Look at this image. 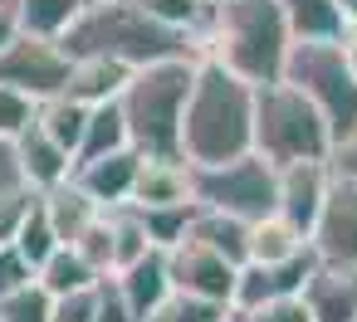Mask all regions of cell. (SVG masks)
I'll return each instance as SVG.
<instances>
[{"label":"cell","mask_w":357,"mask_h":322,"mask_svg":"<svg viewBox=\"0 0 357 322\" xmlns=\"http://www.w3.org/2000/svg\"><path fill=\"white\" fill-rule=\"evenodd\" d=\"M93 317H98V288L54 298V322H93Z\"/></svg>","instance_id":"cell-35"},{"label":"cell","mask_w":357,"mask_h":322,"mask_svg":"<svg viewBox=\"0 0 357 322\" xmlns=\"http://www.w3.org/2000/svg\"><path fill=\"white\" fill-rule=\"evenodd\" d=\"M35 122H40V132H45L54 147H64V152L74 156V166H79V147H84V132H89V108H79V103H69V98H54V103H45V108L35 113Z\"/></svg>","instance_id":"cell-25"},{"label":"cell","mask_w":357,"mask_h":322,"mask_svg":"<svg viewBox=\"0 0 357 322\" xmlns=\"http://www.w3.org/2000/svg\"><path fill=\"white\" fill-rule=\"evenodd\" d=\"M333 6H337L342 20H357V0H333Z\"/></svg>","instance_id":"cell-42"},{"label":"cell","mask_w":357,"mask_h":322,"mask_svg":"<svg viewBox=\"0 0 357 322\" xmlns=\"http://www.w3.org/2000/svg\"><path fill=\"white\" fill-rule=\"evenodd\" d=\"M308 244H313L318 264L357 268V181L333 176V191H328L323 220H318V230H313Z\"/></svg>","instance_id":"cell-12"},{"label":"cell","mask_w":357,"mask_h":322,"mask_svg":"<svg viewBox=\"0 0 357 322\" xmlns=\"http://www.w3.org/2000/svg\"><path fill=\"white\" fill-rule=\"evenodd\" d=\"M245 322H313V317H308L303 298H279V303H264V307L245 312Z\"/></svg>","instance_id":"cell-37"},{"label":"cell","mask_w":357,"mask_h":322,"mask_svg":"<svg viewBox=\"0 0 357 322\" xmlns=\"http://www.w3.org/2000/svg\"><path fill=\"white\" fill-rule=\"evenodd\" d=\"M172 288L186 293V298H206V303H220V307H235V283H240V264L220 259L215 249L196 244V239H181L172 254Z\"/></svg>","instance_id":"cell-9"},{"label":"cell","mask_w":357,"mask_h":322,"mask_svg":"<svg viewBox=\"0 0 357 322\" xmlns=\"http://www.w3.org/2000/svg\"><path fill=\"white\" fill-rule=\"evenodd\" d=\"M250 152H255V88L225 74L220 64L201 59L181 118V161L191 171H211Z\"/></svg>","instance_id":"cell-1"},{"label":"cell","mask_w":357,"mask_h":322,"mask_svg":"<svg viewBox=\"0 0 357 322\" xmlns=\"http://www.w3.org/2000/svg\"><path fill=\"white\" fill-rule=\"evenodd\" d=\"M69 74H74V59H69L59 45H50V40L20 35L6 54H0V88H10V93L30 98L35 108L64 98Z\"/></svg>","instance_id":"cell-8"},{"label":"cell","mask_w":357,"mask_h":322,"mask_svg":"<svg viewBox=\"0 0 357 322\" xmlns=\"http://www.w3.org/2000/svg\"><path fill=\"white\" fill-rule=\"evenodd\" d=\"M113 278H118V288H123V298H128V307H132L137 322H152V317L167 307V298L176 293V288H172V264H167L162 249H152L147 259H137L132 268H123V273H113Z\"/></svg>","instance_id":"cell-14"},{"label":"cell","mask_w":357,"mask_h":322,"mask_svg":"<svg viewBox=\"0 0 357 322\" xmlns=\"http://www.w3.org/2000/svg\"><path fill=\"white\" fill-rule=\"evenodd\" d=\"M35 195L40 191H15V195H6L0 200V244H15V234H20V225H25V215H30V205H35Z\"/></svg>","instance_id":"cell-34"},{"label":"cell","mask_w":357,"mask_h":322,"mask_svg":"<svg viewBox=\"0 0 357 322\" xmlns=\"http://www.w3.org/2000/svg\"><path fill=\"white\" fill-rule=\"evenodd\" d=\"M225 312H230V307H220V303H206V298L172 293V298H167V307H162L152 322H225Z\"/></svg>","instance_id":"cell-31"},{"label":"cell","mask_w":357,"mask_h":322,"mask_svg":"<svg viewBox=\"0 0 357 322\" xmlns=\"http://www.w3.org/2000/svg\"><path fill=\"white\" fill-rule=\"evenodd\" d=\"M284 83L318 108V118L333 132V147H342L357 132V79L342 64L337 40H294L289 64H284Z\"/></svg>","instance_id":"cell-6"},{"label":"cell","mask_w":357,"mask_h":322,"mask_svg":"<svg viewBox=\"0 0 357 322\" xmlns=\"http://www.w3.org/2000/svg\"><path fill=\"white\" fill-rule=\"evenodd\" d=\"M93 322H137L132 307H128V298H123V288H118V278L98 283V317Z\"/></svg>","instance_id":"cell-36"},{"label":"cell","mask_w":357,"mask_h":322,"mask_svg":"<svg viewBox=\"0 0 357 322\" xmlns=\"http://www.w3.org/2000/svg\"><path fill=\"white\" fill-rule=\"evenodd\" d=\"M274 6L284 10L294 40H337L342 25H347V20L337 15L333 0H274Z\"/></svg>","instance_id":"cell-24"},{"label":"cell","mask_w":357,"mask_h":322,"mask_svg":"<svg viewBox=\"0 0 357 322\" xmlns=\"http://www.w3.org/2000/svg\"><path fill=\"white\" fill-rule=\"evenodd\" d=\"M289 49H294V30L274 0H220L201 40V59L220 64L250 88L284 83Z\"/></svg>","instance_id":"cell-2"},{"label":"cell","mask_w":357,"mask_h":322,"mask_svg":"<svg viewBox=\"0 0 357 322\" xmlns=\"http://www.w3.org/2000/svg\"><path fill=\"white\" fill-rule=\"evenodd\" d=\"M59 49L69 59H108L123 64L128 74L152 69V64H172V59H201V45L162 30L137 0H113V6L84 10L79 25L59 40Z\"/></svg>","instance_id":"cell-3"},{"label":"cell","mask_w":357,"mask_h":322,"mask_svg":"<svg viewBox=\"0 0 357 322\" xmlns=\"http://www.w3.org/2000/svg\"><path fill=\"white\" fill-rule=\"evenodd\" d=\"M84 15V0H20L15 6V20H20V35L30 40H50L59 45Z\"/></svg>","instance_id":"cell-20"},{"label":"cell","mask_w":357,"mask_h":322,"mask_svg":"<svg viewBox=\"0 0 357 322\" xmlns=\"http://www.w3.org/2000/svg\"><path fill=\"white\" fill-rule=\"evenodd\" d=\"M191 200L201 210H215V215H230L240 225H255V220L274 215V205H279V171L250 152V156H240L230 166L191 171Z\"/></svg>","instance_id":"cell-7"},{"label":"cell","mask_w":357,"mask_h":322,"mask_svg":"<svg viewBox=\"0 0 357 322\" xmlns=\"http://www.w3.org/2000/svg\"><path fill=\"white\" fill-rule=\"evenodd\" d=\"M303 249H308V239H303L289 220L264 215V220L250 225V259H245V264H289V259L303 254Z\"/></svg>","instance_id":"cell-22"},{"label":"cell","mask_w":357,"mask_h":322,"mask_svg":"<svg viewBox=\"0 0 357 322\" xmlns=\"http://www.w3.org/2000/svg\"><path fill=\"white\" fill-rule=\"evenodd\" d=\"M15 152H20V171H25V186L30 191H59L64 181H74V156L64 152V147H54L45 132H40V122H30L20 137H15Z\"/></svg>","instance_id":"cell-15"},{"label":"cell","mask_w":357,"mask_h":322,"mask_svg":"<svg viewBox=\"0 0 357 322\" xmlns=\"http://www.w3.org/2000/svg\"><path fill=\"white\" fill-rule=\"evenodd\" d=\"M137 220H142V230H147V239H152V249H162V254H172L186 234H191V220H196V200L191 205H162V210H137Z\"/></svg>","instance_id":"cell-27"},{"label":"cell","mask_w":357,"mask_h":322,"mask_svg":"<svg viewBox=\"0 0 357 322\" xmlns=\"http://www.w3.org/2000/svg\"><path fill=\"white\" fill-rule=\"evenodd\" d=\"M98 6H113V0H84V10H98Z\"/></svg>","instance_id":"cell-43"},{"label":"cell","mask_w":357,"mask_h":322,"mask_svg":"<svg viewBox=\"0 0 357 322\" xmlns=\"http://www.w3.org/2000/svg\"><path fill=\"white\" fill-rule=\"evenodd\" d=\"M15 40H20V20H15V10H0V54H6Z\"/></svg>","instance_id":"cell-41"},{"label":"cell","mask_w":357,"mask_h":322,"mask_svg":"<svg viewBox=\"0 0 357 322\" xmlns=\"http://www.w3.org/2000/svg\"><path fill=\"white\" fill-rule=\"evenodd\" d=\"M128 205H132V210L191 205V166H186V161H142Z\"/></svg>","instance_id":"cell-17"},{"label":"cell","mask_w":357,"mask_h":322,"mask_svg":"<svg viewBox=\"0 0 357 322\" xmlns=\"http://www.w3.org/2000/svg\"><path fill=\"white\" fill-rule=\"evenodd\" d=\"M128 69L123 64H108V59H74V74H69V88L64 98L79 103V108H103V103H118L123 88H128Z\"/></svg>","instance_id":"cell-18"},{"label":"cell","mask_w":357,"mask_h":322,"mask_svg":"<svg viewBox=\"0 0 357 322\" xmlns=\"http://www.w3.org/2000/svg\"><path fill=\"white\" fill-rule=\"evenodd\" d=\"M15 249L30 259V268H35V273L50 264V254H54V249H64V244H59V234H54V225H50V215H45V200H40V195H35V205H30V215H25L20 234H15Z\"/></svg>","instance_id":"cell-28"},{"label":"cell","mask_w":357,"mask_h":322,"mask_svg":"<svg viewBox=\"0 0 357 322\" xmlns=\"http://www.w3.org/2000/svg\"><path fill=\"white\" fill-rule=\"evenodd\" d=\"M40 278V288L50 293V298H69V293H89V288H98L103 278L79 259V249H54L50 254V264L35 273Z\"/></svg>","instance_id":"cell-26"},{"label":"cell","mask_w":357,"mask_h":322,"mask_svg":"<svg viewBox=\"0 0 357 322\" xmlns=\"http://www.w3.org/2000/svg\"><path fill=\"white\" fill-rule=\"evenodd\" d=\"M215 6H220V0H215Z\"/></svg>","instance_id":"cell-46"},{"label":"cell","mask_w":357,"mask_h":322,"mask_svg":"<svg viewBox=\"0 0 357 322\" xmlns=\"http://www.w3.org/2000/svg\"><path fill=\"white\" fill-rule=\"evenodd\" d=\"M333 176H342V181H357V132L342 142V147H333Z\"/></svg>","instance_id":"cell-39"},{"label":"cell","mask_w":357,"mask_h":322,"mask_svg":"<svg viewBox=\"0 0 357 322\" xmlns=\"http://www.w3.org/2000/svg\"><path fill=\"white\" fill-rule=\"evenodd\" d=\"M128 122H123V108L118 103H103V108H89V132H84V147H79V166L89 161H103L113 152H128Z\"/></svg>","instance_id":"cell-23"},{"label":"cell","mask_w":357,"mask_h":322,"mask_svg":"<svg viewBox=\"0 0 357 322\" xmlns=\"http://www.w3.org/2000/svg\"><path fill=\"white\" fill-rule=\"evenodd\" d=\"M15 6H20V0H0V10H15Z\"/></svg>","instance_id":"cell-45"},{"label":"cell","mask_w":357,"mask_h":322,"mask_svg":"<svg viewBox=\"0 0 357 322\" xmlns=\"http://www.w3.org/2000/svg\"><path fill=\"white\" fill-rule=\"evenodd\" d=\"M337 49H342V64H347V69H352V79H357V20H347V25H342Z\"/></svg>","instance_id":"cell-40"},{"label":"cell","mask_w":357,"mask_h":322,"mask_svg":"<svg viewBox=\"0 0 357 322\" xmlns=\"http://www.w3.org/2000/svg\"><path fill=\"white\" fill-rule=\"evenodd\" d=\"M186 239L215 249L220 259H230V264H240V268H245V259H250V225H240V220H230V215H215V210H201V205H196V220H191V234H186Z\"/></svg>","instance_id":"cell-21"},{"label":"cell","mask_w":357,"mask_h":322,"mask_svg":"<svg viewBox=\"0 0 357 322\" xmlns=\"http://www.w3.org/2000/svg\"><path fill=\"white\" fill-rule=\"evenodd\" d=\"M225 322H245V312H235V307H230V312H225Z\"/></svg>","instance_id":"cell-44"},{"label":"cell","mask_w":357,"mask_h":322,"mask_svg":"<svg viewBox=\"0 0 357 322\" xmlns=\"http://www.w3.org/2000/svg\"><path fill=\"white\" fill-rule=\"evenodd\" d=\"M255 156L274 171L333 161V132L303 93H294L289 83H269L255 88Z\"/></svg>","instance_id":"cell-5"},{"label":"cell","mask_w":357,"mask_h":322,"mask_svg":"<svg viewBox=\"0 0 357 322\" xmlns=\"http://www.w3.org/2000/svg\"><path fill=\"white\" fill-rule=\"evenodd\" d=\"M137 171H142V156L128 147V152H113V156H103V161L74 166V186H79L98 210H123V205L132 200Z\"/></svg>","instance_id":"cell-13"},{"label":"cell","mask_w":357,"mask_h":322,"mask_svg":"<svg viewBox=\"0 0 357 322\" xmlns=\"http://www.w3.org/2000/svg\"><path fill=\"white\" fill-rule=\"evenodd\" d=\"M303 303L313 322H357V268L318 264V273L303 288Z\"/></svg>","instance_id":"cell-16"},{"label":"cell","mask_w":357,"mask_h":322,"mask_svg":"<svg viewBox=\"0 0 357 322\" xmlns=\"http://www.w3.org/2000/svg\"><path fill=\"white\" fill-rule=\"evenodd\" d=\"M25 283H35V268H30V259H25L15 244H0V298L20 293Z\"/></svg>","instance_id":"cell-33"},{"label":"cell","mask_w":357,"mask_h":322,"mask_svg":"<svg viewBox=\"0 0 357 322\" xmlns=\"http://www.w3.org/2000/svg\"><path fill=\"white\" fill-rule=\"evenodd\" d=\"M74 249H79V259H84L98 278H113V273H118V254H113V225H108V215H98V225H93Z\"/></svg>","instance_id":"cell-30"},{"label":"cell","mask_w":357,"mask_h":322,"mask_svg":"<svg viewBox=\"0 0 357 322\" xmlns=\"http://www.w3.org/2000/svg\"><path fill=\"white\" fill-rule=\"evenodd\" d=\"M196 69L201 59H172V64L137 69L128 79L118 108L128 122V142L142 161H181V118L191 103Z\"/></svg>","instance_id":"cell-4"},{"label":"cell","mask_w":357,"mask_h":322,"mask_svg":"<svg viewBox=\"0 0 357 322\" xmlns=\"http://www.w3.org/2000/svg\"><path fill=\"white\" fill-rule=\"evenodd\" d=\"M0 322H54V298L35 283H25L20 293L0 298Z\"/></svg>","instance_id":"cell-29"},{"label":"cell","mask_w":357,"mask_h":322,"mask_svg":"<svg viewBox=\"0 0 357 322\" xmlns=\"http://www.w3.org/2000/svg\"><path fill=\"white\" fill-rule=\"evenodd\" d=\"M35 103L30 98H20V93H10V88H0V137H6V142H15L30 122H35Z\"/></svg>","instance_id":"cell-32"},{"label":"cell","mask_w":357,"mask_h":322,"mask_svg":"<svg viewBox=\"0 0 357 322\" xmlns=\"http://www.w3.org/2000/svg\"><path fill=\"white\" fill-rule=\"evenodd\" d=\"M313 273H318L313 244L303 254H294L289 264H245L240 283H235V312H255V307L279 303V298H303V288H308Z\"/></svg>","instance_id":"cell-10"},{"label":"cell","mask_w":357,"mask_h":322,"mask_svg":"<svg viewBox=\"0 0 357 322\" xmlns=\"http://www.w3.org/2000/svg\"><path fill=\"white\" fill-rule=\"evenodd\" d=\"M328 191H333V166L328 161L284 166L279 171V205H274V215L289 220L303 239H313V230L323 220V205H328Z\"/></svg>","instance_id":"cell-11"},{"label":"cell","mask_w":357,"mask_h":322,"mask_svg":"<svg viewBox=\"0 0 357 322\" xmlns=\"http://www.w3.org/2000/svg\"><path fill=\"white\" fill-rule=\"evenodd\" d=\"M40 200H45V215H50V225H54V234H59L64 249H74V244L98 225V215H103V210H98L74 181H64L59 191H45Z\"/></svg>","instance_id":"cell-19"},{"label":"cell","mask_w":357,"mask_h":322,"mask_svg":"<svg viewBox=\"0 0 357 322\" xmlns=\"http://www.w3.org/2000/svg\"><path fill=\"white\" fill-rule=\"evenodd\" d=\"M15 191H25L20 152H15V142H6V137H0V200H6V195H15Z\"/></svg>","instance_id":"cell-38"}]
</instances>
